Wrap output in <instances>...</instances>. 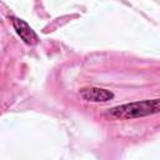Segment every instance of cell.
<instances>
[{
	"instance_id": "6da1fadb",
	"label": "cell",
	"mask_w": 160,
	"mask_h": 160,
	"mask_svg": "<svg viewBox=\"0 0 160 160\" xmlns=\"http://www.w3.org/2000/svg\"><path fill=\"white\" fill-rule=\"evenodd\" d=\"M158 112H160V99H146L114 106L109 109L108 115L120 120H129L154 115Z\"/></svg>"
},
{
	"instance_id": "7a4b0ae2",
	"label": "cell",
	"mask_w": 160,
	"mask_h": 160,
	"mask_svg": "<svg viewBox=\"0 0 160 160\" xmlns=\"http://www.w3.org/2000/svg\"><path fill=\"white\" fill-rule=\"evenodd\" d=\"M11 24L16 31V34L21 38V40L26 44V45H36L39 42V36L36 35V32L30 28V25L24 21L22 19L20 18H16V16H11Z\"/></svg>"
},
{
	"instance_id": "3957f363",
	"label": "cell",
	"mask_w": 160,
	"mask_h": 160,
	"mask_svg": "<svg viewBox=\"0 0 160 160\" xmlns=\"http://www.w3.org/2000/svg\"><path fill=\"white\" fill-rule=\"evenodd\" d=\"M80 96L91 102H106L114 98V92L102 89V88H96V86H85L80 89Z\"/></svg>"
}]
</instances>
